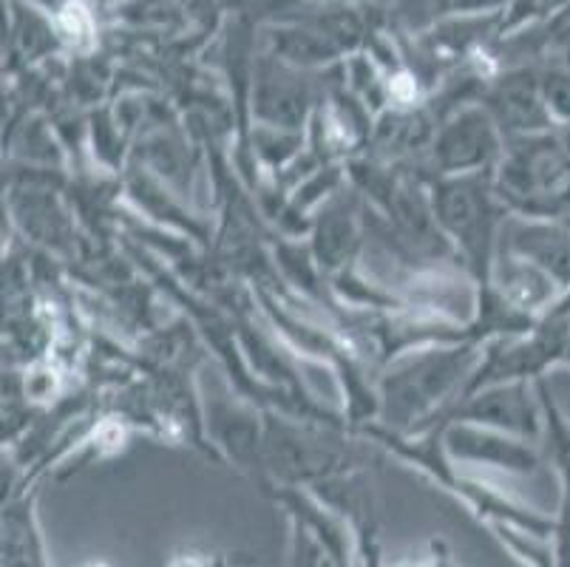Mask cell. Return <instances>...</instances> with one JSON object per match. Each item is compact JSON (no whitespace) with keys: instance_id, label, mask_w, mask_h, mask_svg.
Returning <instances> with one entry per match:
<instances>
[{"instance_id":"cell-17","label":"cell","mask_w":570,"mask_h":567,"mask_svg":"<svg viewBox=\"0 0 570 567\" xmlns=\"http://www.w3.org/2000/svg\"><path fill=\"white\" fill-rule=\"evenodd\" d=\"M397 567H460V565L452 559V550L445 548L443 542H432L429 545V554L423 556V559L409 561V565H397Z\"/></svg>"},{"instance_id":"cell-3","label":"cell","mask_w":570,"mask_h":567,"mask_svg":"<svg viewBox=\"0 0 570 567\" xmlns=\"http://www.w3.org/2000/svg\"><path fill=\"white\" fill-rule=\"evenodd\" d=\"M364 466V457L357 454L341 426L264 412L262 477H258L262 488H313Z\"/></svg>"},{"instance_id":"cell-6","label":"cell","mask_w":570,"mask_h":567,"mask_svg":"<svg viewBox=\"0 0 570 567\" xmlns=\"http://www.w3.org/2000/svg\"><path fill=\"white\" fill-rule=\"evenodd\" d=\"M533 389H537V383H533ZM533 389L531 381L491 383V387L465 394L443 423L463 420V423L505 431V434L522 437V440H531L533 443L546 431L542 400H539V392H533Z\"/></svg>"},{"instance_id":"cell-2","label":"cell","mask_w":570,"mask_h":567,"mask_svg":"<svg viewBox=\"0 0 570 567\" xmlns=\"http://www.w3.org/2000/svg\"><path fill=\"white\" fill-rule=\"evenodd\" d=\"M434 218L454 258L476 287L489 284L500 233L511 216L494 187V170L429 179Z\"/></svg>"},{"instance_id":"cell-14","label":"cell","mask_w":570,"mask_h":567,"mask_svg":"<svg viewBox=\"0 0 570 567\" xmlns=\"http://www.w3.org/2000/svg\"><path fill=\"white\" fill-rule=\"evenodd\" d=\"M3 567H51L35 517V497L26 493L3 511Z\"/></svg>"},{"instance_id":"cell-16","label":"cell","mask_w":570,"mask_h":567,"mask_svg":"<svg viewBox=\"0 0 570 567\" xmlns=\"http://www.w3.org/2000/svg\"><path fill=\"white\" fill-rule=\"evenodd\" d=\"M168 567H230V561H227L225 554H216V550L188 548L179 550Z\"/></svg>"},{"instance_id":"cell-12","label":"cell","mask_w":570,"mask_h":567,"mask_svg":"<svg viewBox=\"0 0 570 567\" xmlns=\"http://www.w3.org/2000/svg\"><path fill=\"white\" fill-rule=\"evenodd\" d=\"M489 287L531 319H546L548 312L557 306V301L562 299V290L537 264L502 247L497 250Z\"/></svg>"},{"instance_id":"cell-7","label":"cell","mask_w":570,"mask_h":567,"mask_svg":"<svg viewBox=\"0 0 570 567\" xmlns=\"http://www.w3.org/2000/svg\"><path fill=\"white\" fill-rule=\"evenodd\" d=\"M315 108L318 100L313 86L302 77V69H293L273 55L256 62L250 82L253 123L307 131Z\"/></svg>"},{"instance_id":"cell-8","label":"cell","mask_w":570,"mask_h":567,"mask_svg":"<svg viewBox=\"0 0 570 567\" xmlns=\"http://www.w3.org/2000/svg\"><path fill=\"white\" fill-rule=\"evenodd\" d=\"M440 434H443L445 454L458 468H494V471L517 477L533 475L539 468V451L533 449L531 440H522V437L463 423V420L440 423Z\"/></svg>"},{"instance_id":"cell-9","label":"cell","mask_w":570,"mask_h":567,"mask_svg":"<svg viewBox=\"0 0 570 567\" xmlns=\"http://www.w3.org/2000/svg\"><path fill=\"white\" fill-rule=\"evenodd\" d=\"M307 244L326 278H335L355 267L361 244H364L361 194L344 187L326 205H321L313 216Z\"/></svg>"},{"instance_id":"cell-11","label":"cell","mask_w":570,"mask_h":567,"mask_svg":"<svg viewBox=\"0 0 570 567\" xmlns=\"http://www.w3.org/2000/svg\"><path fill=\"white\" fill-rule=\"evenodd\" d=\"M480 102L489 108V114L505 137L539 134L557 125L546 106L542 80H531L525 71L497 80L489 91H483Z\"/></svg>"},{"instance_id":"cell-5","label":"cell","mask_w":570,"mask_h":567,"mask_svg":"<svg viewBox=\"0 0 570 567\" xmlns=\"http://www.w3.org/2000/svg\"><path fill=\"white\" fill-rule=\"evenodd\" d=\"M505 150V134L483 102L454 108L438 123L429 145V179L494 170Z\"/></svg>"},{"instance_id":"cell-13","label":"cell","mask_w":570,"mask_h":567,"mask_svg":"<svg viewBox=\"0 0 570 567\" xmlns=\"http://www.w3.org/2000/svg\"><path fill=\"white\" fill-rule=\"evenodd\" d=\"M207 429L216 446L245 471L262 475V443H264V412L253 405L216 400L207 412Z\"/></svg>"},{"instance_id":"cell-4","label":"cell","mask_w":570,"mask_h":567,"mask_svg":"<svg viewBox=\"0 0 570 567\" xmlns=\"http://www.w3.org/2000/svg\"><path fill=\"white\" fill-rule=\"evenodd\" d=\"M494 187L511 216L564 218L570 213V150L557 125L539 134L505 137Z\"/></svg>"},{"instance_id":"cell-15","label":"cell","mask_w":570,"mask_h":567,"mask_svg":"<svg viewBox=\"0 0 570 567\" xmlns=\"http://www.w3.org/2000/svg\"><path fill=\"white\" fill-rule=\"evenodd\" d=\"M273 51L282 62L293 66V69H315V66H326L341 55V46L335 43L324 29H276L273 31Z\"/></svg>"},{"instance_id":"cell-1","label":"cell","mask_w":570,"mask_h":567,"mask_svg":"<svg viewBox=\"0 0 570 567\" xmlns=\"http://www.w3.org/2000/svg\"><path fill=\"white\" fill-rule=\"evenodd\" d=\"M483 358V341L426 343L401 352L377 378V426L420 434L449 418Z\"/></svg>"},{"instance_id":"cell-10","label":"cell","mask_w":570,"mask_h":567,"mask_svg":"<svg viewBox=\"0 0 570 567\" xmlns=\"http://www.w3.org/2000/svg\"><path fill=\"white\" fill-rule=\"evenodd\" d=\"M500 247L537 264L562 290H570V225L564 218L508 216Z\"/></svg>"}]
</instances>
